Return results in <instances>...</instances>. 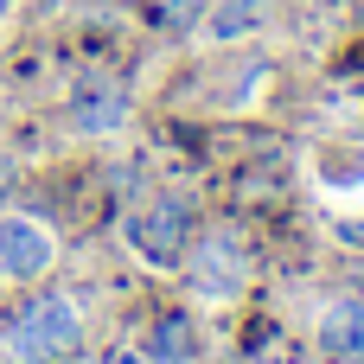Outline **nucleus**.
<instances>
[{
	"label": "nucleus",
	"instance_id": "nucleus-1",
	"mask_svg": "<svg viewBox=\"0 0 364 364\" xmlns=\"http://www.w3.org/2000/svg\"><path fill=\"white\" fill-rule=\"evenodd\" d=\"M83 346V314L77 301H64L58 288L51 294H32L13 320H6V358L13 364H64Z\"/></svg>",
	"mask_w": 364,
	"mask_h": 364
},
{
	"label": "nucleus",
	"instance_id": "nucleus-2",
	"mask_svg": "<svg viewBox=\"0 0 364 364\" xmlns=\"http://www.w3.org/2000/svg\"><path fill=\"white\" fill-rule=\"evenodd\" d=\"M128 243H134L141 262L179 269L186 250H192V205H186V198H154V205H141V211L128 218Z\"/></svg>",
	"mask_w": 364,
	"mask_h": 364
},
{
	"label": "nucleus",
	"instance_id": "nucleus-3",
	"mask_svg": "<svg viewBox=\"0 0 364 364\" xmlns=\"http://www.w3.org/2000/svg\"><path fill=\"white\" fill-rule=\"evenodd\" d=\"M186 262H192V288L205 301H237L243 294V250H237V237H224V230L192 237Z\"/></svg>",
	"mask_w": 364,
	"mask_h": 364
},
{
	"label": "nucleus",
	"instance_id": "nucleus-4",
	"mask_svg": "<svg viewBox=\"0 0 364 364\" xmlns=\"http://www.w3.org/2000/svg\"><path fill=\"white\" fill-rule=\"evenodd\" d=\"M51 269V230L38 218H0V282H38Z\"/></svg>",
	"mask_w": 364,
	"mask_h": 364
},
{
	"label": "nucleus",
	"instance_id": "nucleus-5",
	"mask_svg": "<svg viewBox=\"0 0 364 364\" xmlns=\"http://www.w3.org/2000/svg\"><path fill=\"white\" fill-rule=\"evenodd\" d=\"M70 122H77V134H90V141L115 134V128L128 122V90L109 83V77H90V83L77 90V102H70Z\"/></svg>",
	"mask_w": 364,
	"mask_h": 364
},
{
	"label": "nucleus",
	"instance_id": "nucleus-6",
	"mask_svg": "<svg viewBox=\"0 0 364 364\" xmlns=\"http://www.w3.org/2000/svg\"><path fill=\"white\" fill-rule=\"evenodd\" d=\"M320 346L339 364H364V301L358 294H339L320 307Z\"/></svg>",
	"mask_w": 364,
	"mask_h": 364
},
{
	"label": "nucleus",
	"instance_id": "nucleus-7",
	"mask_svg": "<svg viewBox=\"0 0 364 364\" xmlns=\"http://www.w3.org/2000/svg\"><path fill=\"white\" fill-rule=\"evenodd\" d=\"M269 13H275V0H211V6H205V32L230 45V38L262 32V26H269Z\"/></svg>",
	"mask_w": 364,
	"mask_h": 364
},
{
	"label": "nucleus",
	"instance_id": "nucleus-8",
	"mask_svg": "<svg viewBox=\"0 0 364 364\" xmlns=\"http://www.w3.org/2000/svg\"><path fill=\"white\" fill-rule=\"evenodd\" d=\"M147 358H154V364H192V358H198V333H192V320H186V314H160L154 333H147Z\"/></svg>",
	"mask_w": 364,
	"mask_h": 364
},
{
	"label": "nucleus",
	"instance_id": "nucleus-9",
	"mask_svg": "<svg viewBox=\"0 0 364 364\" xmlns=\"http://www.w3.org/2000/svg\"><path fill=\"white\" fill-rule=\"evenodd\" d=\"M6 192H13V160L0 154V205H6Z\"/></svg>",
	"mask_w": 364,
	"mask_h": 364
},
{
	"label": "nucleus",
	"instance_id": "nucleus-10",
	"mask_svg": "<svg viewBox=\"0 0 364 364\" xmlns=\"http://www.w3.org/2000/svg\"><path fill=\"white\" fill-rule=\"evenodd\" d=\"M352 294H358V301H364V269H358V275H352Z\"/></svg>",
	"mask_w": 364,
	"mask_h": 364
}]
</instances>
